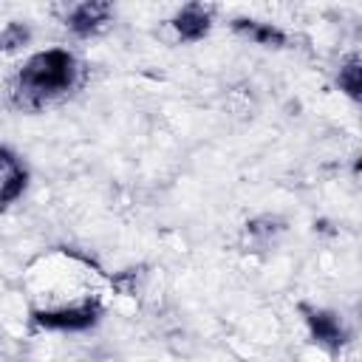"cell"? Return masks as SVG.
<instances>
[{
  "mask_svg": "<svg viewBox=\"0 0 362 362\" xmlns=\"http://www.w3.org/2000/svg\"><path fill=\"white\" fill-rule=\"evenodd\" d=\"M79 76L76 57L65 48H48L25 59L11 79V102L20 110H42L54 99L65 96Z\"/></svg>",
  "mask_w": 362,
  "mask_h": 362,
  "instance_id": "1",
  "label": "cell"
},
{
  "mask_svg": "<svg viewBox=\"0 0 362 362\" xmlns=\"http://www.w3.org/2000/svg\"><path fill=\"white\" fill-rule=\"evenodd\" d=\"M31 317L45 331H88V328H93L99 322L102 303L99 300H82V303H74V305L40 308Z\"/></svg>",
  "mask_w": 362,
  "mask_h": 362,
  "instance_id": "2",
  "label": "cell"
},
{
  "mask_svg": "<svg viewBox=\"0 0 362 362\" xmlns=\"http://www.w3.org/2000/svg\"><path fill=\"white\" fill-rule=\"evenodd\" d=\"M300 311H303L305 325H308V334H311V339L317 345H322L328 351H339L348 342V328L342 325V320L334 311L311 308V305H303Z\"/></svg>",
  "mask_w": 362,
  "mask_h": 362,
  "instance_id": "3",
  "label": "cell"
},
{
  "mask_svg": "<svg viewBox=\"0 0 362 362\" xmlns=\"http://www.w3.org/2000/svg\"><path fill=\"white\" fill-rule=\"evenodd\" d=\"M110 3H99V0H90V3H79L68 11L65 17V25L76 34V37H90V34H99L107 23H110Z\"/></svg>",
  "mask_w": 362,
  "mask_h": 362,
  "instance_id": "4",
  "label": "cell"
},
{
  "mask_svg": "<svg viewBox=\"0 0 362 362\" xmlns=\"http://www.w3.org/2000/svg\"><path fill=\"white\" fill-rule=\"evenodd\" d=\"M25 184H28L25 167L8 147L0 144V209L8 206L11 201H17L25 189Z\"/></svg>",
  "mask_w": 362,
  "mask_h": 362,
  "instance_id": "5",
  "label": "cell"
},
{
  "mask_svg": "<svg viewBox=\"0 0 362 362\" xmlns=\"http://www.w3.org/2000/svg\"><path fill=\"white\" fill-rule=\"evenodd\" d=\"M209 25H212V8L204 6V3H189V6H184L173 17V28H175L178 40H184V42L204 40L206 31H209Z\"/></svg>",
  "mask_w": 362,
  "mask_h": 362,
  "instance_id": "6",
  "label": "cell"
},
{
  "mask_svg": "<svg viewBox=\"0 0 362 362\" xmlns=\"http://www.w3.org/2000/svg\"><path fill=\"white\" fill-rule=\"evenodd\" d=\"M232 31H238L240 37H246L257 45H266V48H283L286 45V34L277 25L260 23V20H252V17H235Z\"/></svg>",
  "mask_w": 362,
  "mask_h": 362,
  "instance_id": "7",
  "label": "cell"
},
{
  "mask_svg": "<svg viewBox=\"0 0 362 362\" xmlns=\"http://www.w3.org/2000/svg\"><path fill=\"white\" fill-rule=\"evenodd\" d=\"M337 82H339V90H345L351 99H359V96H362V68H359V59H356V57H351V59L339 68Z\"/></svg>",
  "mask_w": 362,
  "mask_h": 362,
  "instance_id": "8",
  "label": "cell"
},
{
  "mask_svg": "<svg viewBox=\"0 0 362 362\" xmlns=\"http://www.w3.org/2000/svg\"><path fill=\"white\" fill-rule=\"evenodd\" d=\"M31 40V31L25 23H8L0 28V51H17Z\"/></svg>",
  "mask_w": 362,
  "mask_h": 362,
  "instance_id": "9",
  "label": "cell"
},
{
  "mask_svg": "<svg viewBox=\"0 0 362 362\" xmlns=\"http://www.w3.org/2000/svg\"><path fill=\"white\" fill-rule=\"evenodd\" d=\"M280 229H283V221L280 218H272V215H263V218H255V221L246 223V232L252 238H272Z\"/></svg>",
  "mask_w": 362,
  "mask_h": 362,
  "instance_id": "10",
  "label": "cell"
}]
</instances>
